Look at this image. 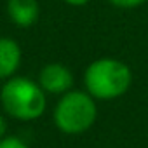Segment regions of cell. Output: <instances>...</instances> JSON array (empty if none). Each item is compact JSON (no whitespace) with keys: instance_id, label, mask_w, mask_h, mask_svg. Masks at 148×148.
<instances>
[{"instance_id":"6da1fadb","label":"cell","mask_w":148,"mask_h":148,"mask_svg":"<svg viewBox=\"0 0 148 148\" xmlns=\"http://www.w3.org/2000/svg\"><path fill=\"white\" fill-rule=\"evenodd\" d=\"M45 91L28 77H11L0 89V105L4 112L21 122L40 119L47 108Z\"/></svg>"},{"instance_id":"7a4b0ae2","label":"cell","mask_w":148,"mask_h":148,"mask_svg":"<svg viewBox=\"0 0 148 148\" xmlns=\"http://www.w3.org/2000/svg\"><path fill=\"white\" fill-rule=\"evenodd\" d=\"M132 84L131 68L115 58L94 59L84 71L86 91L101 101H112L124 96Z\"/></svg>"},{"instance_id":"3957f363","label":"cell","mask_w":148,"mask_h":148,"mask_svg":"<svg viewBox=\"0 0 148 148\" xmlns=\"http://www.w3.org/2000/svg\"><path fill=\"white\" fill-rule=\"evenodd\" d=\"M98 117L96 99L87 91H75L71 89L64 92L52 112L54 125L70 136L82 134L89 131Z\"/></svg>"},{"instance_id":"277c9868","label":"cell","mask_w":148,"mask_h":148,"mask_svg":"<svg viewBox=\"0 0 148 148\" xmlns=\"http://www.w3.org/2000/svg\"><path fill=\"white\" fill-rule=\"evenodd\" d=\"M38 84L47 94L63 96L73 87V73L61 63H49L38 71Z\"/></svg>"},{"instance_id":"5b68a950","label":"cell","mask_w":148,"mask_h":148,"mask_svg":"<svg viewBox=\"0 0 148 148\" xmlns=\"http://www.w3.org/2000/svg\"><path fill=\"white\" fill-rule=\"evenodd\" d=\"M23 51L18 40L11 37H0V79H11L21 66Z\"/></svg>"},{"instance_id":"8992f818","label":"cell","mask_w":148,"mask_h":148,"mask_svg":"<svg viewBox=\"0 0 148 148\" xmlns=\"http://www.w3.org/2000/svg\"><path fill=\"white\" fill-rule=\"evenodd\" d=\"M40 7L37 0H9L7 16L19 28H30L37 23Z\"/></svg>"},{"instance_id":"52a82bcc","label":"cell","mask_w":148,"mask_h":148,"mask_svg":"<svg viewBox=\"0 0 148 148\" xmlns=\"http://www.w3.org/2000/svg\"><path fill=\"white\" fill-rule=\"evenodd\" d=\"M0 148H30V146L18 136H4L0 139Z\"/></svg>"},{"instance_id":"ba28073f","label":"cell","mask_w":148,"mask_h":148,"mask_svg":"<svg viewBox=\"0 0 148 148\" xmlns=\"http://www.w3.org/2000/svg\"><path fill=\"white\" fill-rule=\"evenodd\" d=\"M108 2L120 9H136V7L143 5L145 2H148V0H108Z\"/></svg>"},{"instance_id":"9c48e42d","label":"cell","mask_w":148,"mask_h":148,"mask_svg":"<svg viewBox=\"0 0 148 148\" xmlns=\"http://www.w3.org/2000/svg\"><path fill=\"white\" fill-rule=\"evenodd\" d=\"M4 136H7V122H5V117L0 113V139Z\"/></svg>"},{"instance_id":"30bf717a","label":"cell","mask_w":148,"mask_h":148,"mask_svg":"<svg viewBox=\"0 0 148 148\" xmlns=\"http://www.w3.org/2000/svg\"><path fill=\"white\" fill-rule=\"evenodd\" d=\"M63 2H66L68 5H73V7H82V5H86L89 0H63Z\"/></svg>"},{"instance_id":"8fae6325","label":"cell","mask_w":148,"mask_h":148,"mask_svg":"<svg viewBox=\"0 0 148 148\" xmlns=\"http://www.w3.org/2000/svg\"><path fill=\"white\" fill-rule=\"evenodd\" d=\"M146 148H148V146H146Z\"/></svg>"}]
</instances>
